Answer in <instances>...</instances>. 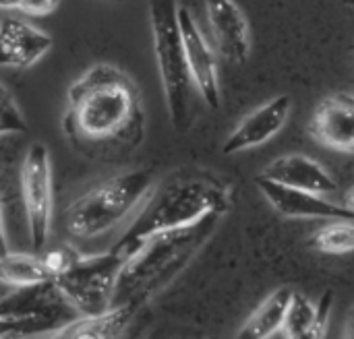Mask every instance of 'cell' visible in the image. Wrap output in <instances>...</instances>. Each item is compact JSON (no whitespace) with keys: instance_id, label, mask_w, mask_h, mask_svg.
<instances>
[{"instance_id":"6","label":"cell","mask_w":354,"mask_h":339,"mask_svg":"<svg viewBox=\"0 0 354 339\" xmlns=\"http://www.w3.org/2000/svg\"><path fill=\"white\" fill-rule=\"evenodd\" d=\"M124 257L114 253L79 255L77 261L52 280L54 290L79 315H95L112 307L114 286Z\"/></svg>"},{"instance_id":"20","label":"cell","mask_w":354,"mask_h":339,"mask_svg":"<svg viewBox=\"0 0 354 339\" xmlns=\"http://www.w3.org/2000/svg\"><path fill=\"white\" fill-rule=\"evenodd\" d=\"M315 319V307L309 302L307 296L292 292L290 304L286 309V317L282 323L284 336L290 339H303L309 336V329Z\"/></svg>"},{"instance_id":"1","label":"cell","mask_w":354,"mask_h":339,"mask_svg":"<svg viewBox=\"0 0 354 339\" xmlns=\"http://www.w3.org/2000/svg\"><path fill=\"white\" fill-rule=\"evenodd\" d=\"M147 116L137 83L110 62L91 64L66 93L62 133L93 159H118L145 139Z\"/></svg>"},{"instance_id":"22","label":"cell","mask_w":354,"mask_h":339,"mask_svg":"<svg viewBox=\"0 0 354 339\" xmlns=\"http://www.w3.org/2000/svg\"><path fill=\"white\" fill-rule=\"evenodd\" d=\"M60 0H0V10H15L29 17H48L58 8Z\"/></svg>"},{"instance_id":"10","label":"cell","mask_w":354,"mask_h":339,"mask_svg":"<svg viewBox=\"0 0 354 339\" xmlns=\"http://www.w3.org/2000/svg\"><path fill=\"white\" fill-rule=\"evenodd\" d=\"M52 35L33 23L19 17L0 19V68H31L52 50Z\"/></svg>"},{"instance_id":"18","label":"cell","mask_w":354,"mask_h":339,"mask_svg":"<svg viewBox=\"0 0 354 339\" xmlns=\"http://www.w3.org/2000/svg\"><path fill=\"white\" fill-rule=\"evenodd\" d=\"M56 313H0V338H23L54 329Z\"/></svg>"},{"instance_id":"14","label":"cell","mask_w":354,"mask_h":339,"mask_svg":"<svg viewBox=\"0 0 354 339\" xmlns=\"http://www.w3.org/2000/svg\"><path fill=\"white\" fill-rule=\"evenodd\" d=\"M261 176L274 182L292 186V188H303V191H311L319 195H328L338 188L336 180L322 164L301 153H290V155H282L274 159L261 172Z\"/></svg>"},{"instance_id":"29","label":"cell","mask_w":354,"mask_h":339,"mask_svg":"<svg viewBox=\"0 0 354 339\" xmlns=\"http://www.w3.org/2000/svg\"><path fill=\"white\" fill-rule=\"evenodd\" d=\"M0 174H2V166H0Z\"/></svg>"},{"instance_id":"7","label":"cell","mask_w":354,"mask_h":339,"mask_svg":"<svg viewBox=\"0 0 354 339\" xmlns=\"http://www.w3.org/2000/svg\"><path fill=\"white\" fill-rule=\"evenodd\" d=\"M19 182L29 240L33 253H41L50 240L54 215V174L50 151L44 143H33L27 147Z\"/></svg>"},{"instance_id":"26","label":"cell","mask_w":354,"mask_h":339,"mask_svg":"<svg viewBox=\"0 0 354 339\" xmlns=\"http://www.w3.org/2000/svg\"><path fill=\"white\" fill-rule=\"evenodd\" d=\"M346 338H354V309L351 319H348V327H346Z\"/></svg>"},{"instance_id":"15","label":"cell","mask_w":354,"mask_h":339,"mask_svg":"<svg viewBox=\"0 0 354 339\" xmlns=\"http://www.w3.org/2000/svg\"><path fill=\"white\" fill-rule=\"evenodd\" d=\"M139 311L131 307H110L95 315H81L60 327L48 331L50 338L60 339H114L120 338L133 323Z\"/></svg>"},{"instance_id":"25","label":"cell","mask_w":354,"mask_h":339,"mask_svg":"<svg viewBox=\"0 0 354 339\" xmlns=\"http://www.w3.org/2000/svg\"><path fill=\"white\" fill-rule=\"evenodd\" d=\"M8 253L6 232H4V220H2V199H0V259Z\"/></svg>"},{"instance_id":"9","label":"cell","mask_w":354,"mask_h":339,"mask_svg":"<svg viewBox=\"0 0 354 339\" xmlns=\"http://www.w3.org/2000/svg\"><path fill=\"white\" fill-rule=\"evenodd\" d=\"M255 184L270 201V205L286 217H307V220H346L354 222V211L346 205L332 203L319 193L292 188L274 182L266 176H255Z\"/></svg>"},{"instance_id":"3","label":"cell","mask_w":354,"mask_h":339,"mask_svg":"<svg viewBox=\"0 0 354 339\" xmlns=\"http://www.w3.org/2000/svg\"><path fill=\"white\" fill-rule=\"evenodd\" d=\"M220 217L222 213H209L191 226L158 232L139 242L124 255L114 286L112 307L141 311L151 302L187 269L214 234Z\"/></svg>"},{"instance_id":"11","label":"cell","mask_w":354,"mask_h":339,"mask_svg":"<svg viewBox=\"0 0 354 339\" xmlns=\"http://www.w3.org/2000/svg\"><path fill=\"white\" fill-rule=\"evenodd\" d=\"M290 108H292V97L286 93L266 101L263 106H259L257 110H253L249 116L241 120V124L224 141L222 151L226 155H234L263 145L266 141H270L274 135L282 130L290 114Z\"/></svg>"},{"instance_id":"28","label":"cell","mask_w":354,"mask_h":339,"mask_svg":"<svg viewBox=\"0 0 354 339\" xmlns=\"http://www.w3.org/2000/svg\"><path fill=\"white\" fill-rule=\"evenodd\" d=\"M342 4H346V6H354V0H342Z\"/></svg>"},{"instance_id":"23","label":"cell","mask_w":354,"mask_h":339,"mask_svg":"<svg viewBox=\"0 0 354 339\" xmlns=\"http://www.w3.org/2000/svg\"><path fill=\"white\" fill-rule=\"evenodd\" d=\"M332 307H334V292H332V290H326V292L322 294V298H319V304L315 307V319H313V325H311L307 338H326L328 321H330V315H332Z\"/></svg>"},{"instance_id":"13","label":"cell","mask_w":354,"mask_h":339,"mask_svg":"<svg viewBox=\"0 0 354 339\" xmlns=\"http://www.w3.org/2000/svg\"><path fill=\"white\" fill-rule=\"evenodd\" d=\"M309 133L324 147L354 153V95L334 93L326 97L311 118Z\"/></svg>"},{"instance_id":"4","label":"cell","mask_w":354,"mask_h":339,"mask_svg":"<svg viewBox=\"0 0 354 339\" xmlns=\"http://www.w3.org/2000/svg\"><path fill=\"white\" fill-rule=\"evenodd\" d=\"M153 184L156 176L151 170H127L95 182L64 209L62 224L66 234L79 240H93L112 232L139 209Z\"/></svg>"},{"instance_id":"5","label":"cell","mask_w":354,"mask_h":339,"mask_svg":"<svg viewBox=\"0 0 354 339\" xmlns=\"http://www.w3.org/2000/svg\"><path fill=\"white\" fill-rule=\"evenodd\" d=\"M151 43L170 122L176 133H187L193 122V79L187 66L178 0H147Z\"/></svg>"},{"instance_id":"16","label":"cell","mask_w":354,"mask_h":339,"mask_svg":"<svg viewBox=\"0 0 354 339\" xmlns=\"http://www.w3.org/2000/svg\"><path fill=\"white\" fill-rule=\"evenodd\" d=\"M52 282V273L48 271L46 263L37 255H25V253H6L0 259V284L25 290L35 288Z\"/></svg>"},{"instance_id":"19","label":"cell","mask_w":354,"mask_h":339,"mask_svg":"<svg viewBox=\"0 0 354 339\" xmlns=\"http://www.w3.org/2000/svg\"><path fill=\"white\" fill-rule=\"evenodd\" d=\"M309 246L326 255H346L354 251V224L340 220L313 234Z\"/></svg>"},{"instance_id":"24","label":"cell","mask_w":354,"mask_h":339,"mask_svg":"<svg viewBox=\"0 0 354 339\" xmlns=\"http://www.w3.org/2000/svg\"><path fill=\"white\" fill-rule=\"evenodd\" d=\"M77 257H79V253H77L75 249H71V246H60V249L50 251V253L44 255L41 259H44V263H46V267H48V271L52 273V280H54L56 275H60L62 271H66V269L77 261Z\"/></svg>"},{"instance_id":"8","label":"cell","mask_w":354,"mask_h":339,"mask_svg":"<svg viewBox=\"0 0 354 339\" xmlns=\"http://www.w3.org/2000/svg\"><path fill=\"white\" fill-rule=\"evenodd\" d=\"M178 25L187 56V66L193 79V85L201 99L212 108L218 110L222 95H220V77H218V60L207 43L203 31L199 29L197 21L193 19L191 10L187 6L178 4Z\"/></svg>"},{"instance_id":"27","label":"cell","mask_w":354,"mask_h":339,"mask_svg":"<svg viewBox=\"0 0 354 339\" xmlns=\"http://www.w3.org/2000/svg\"><path fill=\"white\" fill-rule=\"evenodd\" d=\"M346 207L354 211V186L348 191V193H346Z\"/></svg>"},{"instance_id":"21","label":"cell","mask_w":354,"mask_h":339,"mask_svg":"<svg viewBox=\"0 0 354 339\" xmlns=\"http://www.w3.org/2000/svg\"><path fill=\"white\" fill-rule=\"evenodd\" d=\"M27 120L12 99V95L6 91V87L0 83V137L4 135H23L27 133Z\"/></svg>"},{"instance_id":"2","label":"cell","mask_w":354,"mask_h":339,"mask_svg":"<svg viewBox=\"0 0 354 339\" xmlns=\"http://www.w3.org/2000/svg\"><path fill=\"white\" fill-rule=\"evenodd\" d=\"M230 205L232 191L218 176L205 170H178L151 186L112 251L124 257L158 232L191 226L209 213L224 215Z\"/></svg>"},{"instance_id":"17","label":"cell","mask_w":354,"mask_h":339,"mask_svg":"<svg viewBox=\"0 0 354 339\" xmlns=\"http://www.w3.org/2000/svg\"><path fill=\"white\" fill-rule=\"evenodd\" d=\"M292 290L290 288H278L274 294H270L261 307L247 319L243 329L239 331L241 339H268L282 329L286 309L290 304Z\"/></svg>"},{"instance_id":"12","label":"cell","mask_w":354,"mask_h":339,"mask_svg":"<svg viewBox=\"0 0 354 339\" xmlns=\"http://www.w3.org/2000/svg\"><path fill=\"white\" fill-rule=\"evenodd\" d=\"M205 12L218 52L232 64H243L251 52L245 12L234 0H205Z\"/></svg>"}]
</instances>
